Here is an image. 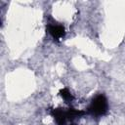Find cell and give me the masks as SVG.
Here are the masks:
<instances>
[{
	"mask_svg": "<svg viewBox=\"0 0 125 125\" xmlns=\"http://www.w3.org/2000/svg\"><path fill=\"white\" fill-rule=\"evenodd\" d=\"M84 114H86V111L75 109L73 107H68V108L58 107V108H53L51 110V115L54 118L57 125H66L67 121L82 116Z\"/></svg>",
	"mask_w": 125,
	"mask_h": 125,
	"instance_id": "cell-1",
	"label": "cell"
},
{
	"mask_svg": "<svg viewBox=\"0 0 125 125\" xmlns=\"http://www.w3.org/2000/svg\"><path fill=\"white\" fill-rule=\"evenodd\" d=\"M108 111V102L104 94L96 95L90 102L86 113L91 114L94 117L104 116Z\"/></svg>",
	"mask_w": 125,
	"mask_h": 125,
	"instance_id": "cell-2",
	"label": "cell"
},
{
	"mask_svg": "<svg viewBox=\"0 0 125 125\" xmlns=\"http://www.w3.org/2000/svg\"><path fill=\"white\" fill-rule=\"evenodd\" d=\"M46 28L55 41H61L65 36V29L62 24L58 22H49Z\"/></svg>",
	"mask_w": 125,
	"mask_h": 125,
	"instance_id": "cell-3",
	"label": "cell"
},
{
	"mask_svg": "<svg viewBox=\"0 0 125 125\" xmlns=\"http://www.w3.org/2000/svg\"><path fill=\"white\" fill-rule=\"evenodd\" d=\"M59 94H60V96L63 99V101H64L65 103H70V102L73 101V96H72L71 92H70L67 88H62V89H61L60 92H59Z\"/></svg>",
	"mask_w": 125,
	"mask_h": 125,
	"instance_id": "cell-4",
	"label": "cell"
},
{
	"mask_svg": "<svg viewBox=\"0 0 125 125\" xmlns=\"http://www.w3.org/2000/svg\"><path fill=\"white\" fill-rule=\"evenodd\" d=\"M70 125H75V124H70Z\"/></svg>",
	"mask_w": 125,
	"mask_h": 125,
	"instance_id": "cell-5",
	"label": "cell"
}]
</instances>
